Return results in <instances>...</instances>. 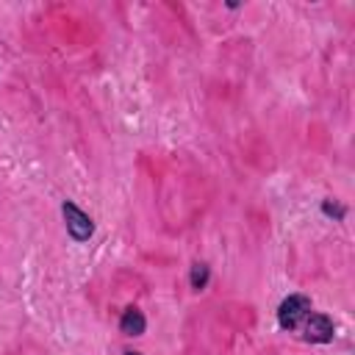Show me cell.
<instances>
[{
  "mask_svg": "<svg viewBox=\"0 0 355 355\" xmlns=\"http://www.w3.org/2000/svg\"><path fill=\"white\" fill-rule=\"evenodd\" d=\"M125 355H141V352H133V349H128V352H125Z\"/></svg>",
  "mask_w": 355,
  "mask_h": 355,
  "instance_id": "cell-7",
  "label": "cell"
},
{
  "mask_svg": "<svg viewBox=\"0 0 355 355\" xmlns=\"http://www.w3.org/2000/svg\"><path fill=\"white\" fill-rule=\"evenodd\" d=\"M322 211H324L327 216H336V219H344V214H347V208H344V205H336V202H330V200H324V202H322Z\"/></svg>",
  "mask_w": 355,
  "mask_h": 355,
  "instance_id": "cell-6",
  "label": "cell"
},
{
  "mask_svg": "<svg viewBox=\"0 0 355 355\" xmlns=\"http://www.w3.org/2000/svg\"><path fill=\"white\" fill-rule=\"evenodd\" d=\"M144 330H147V319H144V313L139 311V308H125L122 311V316H119V333L122 336H144Z\"/></svg>",
  "mask_w": 355,
  "mask_h": 355,
  "instance_id": "cell-4",
  "label": "cell"
},
{
  "mask_svg": "<svg viewBox=\"0 0 355 355\" xmlns=\"http://www.w3.org/2000/svg\"><path fill=\"white\" fill-rule=\"evenodd\" d=\"M308 313H311V297H305V294H288L277 305V324L283 330H297V327H302V322H305Z\"/></svg>",
  "mask_w": 355,
  "mask_h": 355,
  "instance_id": "cell-1",
  "label": "cell"
},
{
  "mask_svg": "<svg viewBox=\"0 0 355 355\" xmlns=\"http://www.w3.org/2000/svg\"><path fill=\"white\" fill-rule=\"evenodd\" d=\"M61 214H64V225H67V233L75 239V241H89L92 233H94V222L86 211H80L72 200H64L61 202Z\"/></svg>",
  "mask_w": 355,
  "mask_h": 355,
  "instance_id": "cell-2",
  "label": "cell"
},
{
  "mask_svg": "<svg viewBox=\"0 0 355 355\" xmlns=\"http://www.w3.org/2000/svg\"><path fill=\"white\" fill-rule=\"evenodd\" d=\"M208 277H211V269H208V263H194L191 266V275H189V280H191V288L194 291H202L205 286H208Z\"/></svg>",
  "mask_w": 355,
  "mask_h": 355,
  "instance_id": "cell-5",
  "label": "cell"
},
{
  "mask_svg": "<svg viewBox=\"0 0 355 355\" xmlns=\"http://www.w3.org/2000/svg\"><path fill=\"white\" fill-rule=\"evenodd\" d=\"M336 336V327H333V319L324 316V313H308L305 322H302V338L311 341V344H327L333 341Z\"/></svg>",
  "mask_w": 355,
  "mask_h": 355,
  "instance_id": "cell-3",
  "label": "cell"
}]
</instances>
